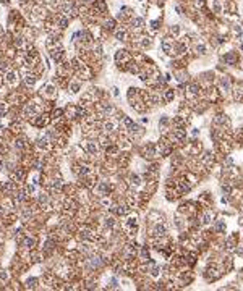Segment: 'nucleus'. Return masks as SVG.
I'll list each match as a JSON object with an SVG mask.
<instances>
[{"label": "nucleus", "instance_id": "3", "mask_svg": "<svg viewBox=\"0 0 243 291\" xmlns=\"http://www.w3.org/2000/svg\"><path fill=\"white\" fill-rule=\"evenodd\" d=\"M209 218H211V215H204V218H202V223H209Z\"/></svg>", "mask_w": 243, "mask_h": 291}, {"label": "nucleus", "instance_id": "4", "mask_svg": "<svg viewBox=\"0 0 243 291\" xmlns=\"http://www.w3.org/2000/svg\"><path fill=\"white\" fill-rule=\"evenodd\" d=\"M172 97H174V92H172V91H169V92H167V99H169V100H170Z\"/></svg>", "mask_w": 243, "mask_h": 291}, {"label": "nucleus", "instance_id": "2", "mask_svg": "<svg viewBox=\"0 0 243 291\" xmlns=\"http://www.w3.org/2000/svg\"><path fill=\"white\" fill-rule=\"evenodd\" d=\"M227 60H229L230 63H233V62H235V57H233V55H227Z\"/></svg>", "mask_w": 243, "mask_h": 291}, {"label": "nucleus", "instance_id": "1", "mask_svg": "<svg viewBox=\"0 0 243 291\" xmlns=\"http://www.w3.org/2000/svg\"><path fill=\"white\" fill-rule=\"evenodd\" d=\"M164 231H165L164 226H156V233H157V235H162Z\"/></svg>", "mask_w": 243, "mask_h": 291}]
</instances>
